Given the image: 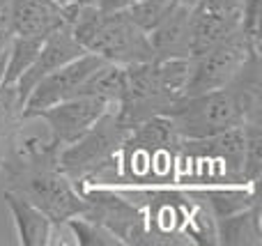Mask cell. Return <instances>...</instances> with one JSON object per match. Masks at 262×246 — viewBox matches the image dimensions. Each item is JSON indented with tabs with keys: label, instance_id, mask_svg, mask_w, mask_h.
Segmentation results:
<instances>
[{
	"label": "cell",
	"instance_id": "6da1fadb",
	"mask_svg": "<svg viewBox=\"0 0 262 246\" xmlns=\"http://www.w3.org/2000/svg\"><path fill=\"white\" fill-rule=\"evenodd\" d=\"M182 138H209L251 120H262V62L260 51L244 62L226 87L186 95L166 110Z\"/></svg>",
	"mask_w": 262,
	"mask_h": 246
},
{
	"label": "cell",
	"instance_id": "7a4b0ae2",
	"mask_svg": "<svg viewBox=\"0 0 262 246\" xmlns=\"http://www.w3.org/2000/svg\"><path fill=\"white\" fill-rule=\"evenodd\" d=\"M182 136L166 115H154L129 129L115 156L113 189H163L177 182Z\"/></svg>",
	"mask_w": 262,
	"mask_h": 246
},
{
	"label": "cell",
	"instance_id": "3957f363",
	"mask_svg": "<svg viewBox=\"0 0 262 246\" xmlns=\"http://www.w3.org/2000/svg\"><path fill=\"white\" fill-rule=\"evenodd\" d=\"M191 58L149 60L124 67V87L115 104L120 122L127 129L154 115H163L186 92Z\"/></svg>",
	"mask_w": 262,
	"mask_h": 246
},
{
	"label": "cell",
	"instance_id": "277c9868",
	"mask_svg": "<svg viewBox=\"0 0 262 246\" xmlns=\"http://www.w3.org/2000/svg\"><path fill=\"white\" fill-rule=\"evenodd\" d=\"M67 23L88 53H95L108 62L127 67L154 60L147 32L140 30L124 9L106 12L97 5L67 7Z\"/></svg>",
	"mask_w": 262,
	"mask_h": 246
},
{
	"label": "cell",
	"instance_id": "5b68a950",
	"mask_svg": "<svg viewBox=\"0 0 262 246\" xmlns=\"http://www.w3.org/2000/svg\"><path fill=\"white\" fill-rule=\"evenodd\" d=\"M5 173L7 191L18 193L39 207L53 226H64L72 216H81L85 212L78 187L58 168V159H39V161H5L0 166Z\"/></svg>",
	"mask_w": 262,
	"mask_h": 246
},
{
	"label": "cell",
	"instance_id": "8992f818",
	"mask_svg": "<svg viewBox=\"0 0 262 246\" xmlns=\"http://www.w3.org/2000/svg\"><path fill=\"white\" fill-rule=\"evenodd\" d=\"M127 133L129 129L120 122L113 106L78 141L60 150L58 168L76 187H111L115 180V156Z\"/></svg>",
	"mask_w": 262,
	"mask_h": 246
},
{
	"label": "cell",
	"instance_id": "52a82bcc",
	"mask_svg": "<svg viewBox=\"0 0 262 246\" xmlns=\"http://www.w3.org/2000/svg\"><path fill=\"white\" fill-rule=\"evenodd\" d=\"M85 212L81 216L101 223L122 246H157L145 214L124 191L113 187H78Z\"/></svg>",
	"mask_w": 262,
	"mask_h": 246
},
{
	"label": "cell",
	"instance_id": "ba28073f",
	"mask_svg": "<svg viewBox=\"0 0 262 246\" xmlns=\"http://www.w3.org/2000/svg\"><path fill=\"white\" fill-rule=\"evenodd\" d=\"M260 51V44L253 41L244 30L232 32L219 44L209 46L198 55H191V74L186 83V95H200L216 87H226L239 74L244 62Z\"/></svg>",
	"mask_w": 262,
	"mask_h": 246
},
{
	"label": "cell",
	"instance_id": "9c48e42d",
	"mask_svg": "<svg viewBox=\"0 0 262 246\" xmlns=\"http://www.w3.org/2000/svg\"><path fill=\"white\" fill-rule=\"evenodd\" d=\"M115 104H111V101L95 97V95H76V97H69V99L58 101V104L39 110L37 118L46 124L51 138L62 150V147L72 145L74 141H78Z\"/></svg>",
	"mask_w": 262,
	"mask_h": 246
},
{
	"label": "cell",
	"instance_id": "30bf717a",
	"mask_svg": "<svg viewBox=\"0 0 262 246\" xmlns=\"http://www.w3.org/2000/svg\"><path fill=\"white\" fill-rule=\"evenodd\" d=\"M101 62H104V58H99V55L83 53V55H78L76 60L67 62L64 67L51 72L49 76L41 78V81L32 87L30 95H28L26 104H23V115L32 118V115H37L39 110L49 108V106L58 104V101H64V99H69V97L81 95L85 81L90 78V74L95 72Z\"/></svg>",
	"mask_w": 262,
	"mask_h": 246
},
{
	"label": "cell",
	"instance_id": "8fae6325",
	"mask_svg": "<svg viewBox=\"0 0 262 246\" xmlns=\"http://www.w3.org/2000/svg\"><path fill=\"white\" fill-rule=\"evenodd\" d=\"M246 3L249 0H198L191 7V55L242 30Z\"/></svg>",
	"mask_w": 262,
	"mask_h": 246
},
{
	"label": "cell",
	"instance_id": "7c38bea8",
	"mask_svg": "<svg viewBox=\"0 0 262 246\" xmlns=\"http://www.w3.org/2000/svg\"><path fill=\"white\" fill-rule=\"evenodd\" d=\"M83 53H88V51L83 49V46L76 41V37L72 35V28H69L67 21H64L60 28H55L51 35H46V39H44V44H41L39 53H37L35 62H32L30 67H28V72H23L21 78L16 81V87H18V92H21L23 101L28 99L32 87H35L41 78L49 76V74L55 72V69L64 67L67 62L76 60L78 55H83Z\"/></svg>",
	"mask_w": 262,
	"mask_h": 246
},
{
	"label": "cell",
	"instance_id": "4fadbf2b",
	"mask_svg": "<svg viewBox=\"0 0 262 246\" xmlns=\"http://www.w3.org/2000/svg\"><path fill=\"white\" fill-rule=\"evenodd\" d=\"M67 21V9L55 0H12L7 30L12 35L46 37Z\"/></svg>",
	"mask_w": 262,
	"mask_h": 246
},
{
	"label": "cell",
	"instance_id": "5bb4252c",
	"mask_svg": "<svg viewBox=\"0 0 262 246\" xmlns=\"http://www.w3.org/2000/svg\"><path fill=\"white\" fill-rule=\"evenodd\" d=\"M147 37L154 60L191 58V7L175 5Z\"/></svg>",
	"mask_w": 262,
	"mask_h": 246
},
{
	"label": "cell",
	"instance_id": "9a60e30c",
	"mask_svg": "<svg viewBox=\"0 0 262 246\" xmlns=\"http://www.w3.org/2000/svg\"><path fill=\"white\" fill-rule=\"evenodd\" d=\"M3 193H5L9 216L14 221V228H16L18 244L21 246H49L51 235H53V221L39 207L28 203L18 193L7 191V189H3Z\"/></svg>",
	"mask_w": 262,
	"mask_h": 246
},
{
	"label": "cell",
	"instance_id": "2e32d148",
	"mask_svg": "<svg viewBox=\"0 0 262 246\" xmlns=\"http://www.w3.org/2000/svg\"><path fill=\"white\" fill-rule=\"evenodd\" d=\"M260 200L246 210L216 219V244L223 246H262Z\"/></svg>",
	"mask_w": 262,
	"mask_h": 246
},
{
	"label": "cell",
	"instance_id": "e0dca14e",
	"mask_svg": "<svg viewBox=\"0 0 262 246\" xmlns=\"http://www.w3.org/2000/svg\"><path fill=\"white\" fill-rule=\"evenodd\" d=\"M23 97L18 92L16 83H3L0 85V166L21 129L23 120Z\"/></svg>",
	"mask_w": 262,
	"mask_h": 246
},
{
	"label": "cell",
	"instance_id": "ac0fdd59",
	"mask_svg": "<svg viewBox=\"0 0 262 246\" xmlns=\"http://www.w3.org/2000/svg\"><path fill=\"white\" fill-rule=\"evenodd\" d=\"M46 37H30V35H12L7 46V67H5V83H16L23 72H28L39 53Z\"/></svg>",
	"mask_w": 262,
	"mask_h": 246
},
{
	"label": "cell",
	"instance_id": "d6986e66",
	"mask_svg": "<svg viewBox=\"0 0 262 246\" xmlns=\"http://www.w3.org/2000/svg\"><path fill=\"white\" fill-rule=\"evenodd\" d=\"M67 228L74 237V244L81 246H122L115 235H111L101 223L85 216H72L67 221Z\"/></svg>",
	"mask_w": 262,
	"mask_h": 246
},
{
	"label": "cell",
	"instance_id": "ffe728a7",
	"mask_svg": "<svg viewBox=\"0 0 262 246\" xmlns=\"http://www.w3.org/2000/svg\"><path fill=\"white\" fill-rule=\"evenodd\" d=\"M175 5H177L175 0H138V3H134L131 7L124 9V12H127V16L140 30L152 32L154 28L170 14V9L175 7Z\"/></svg>",
	"mask_w": 262,
	"mask_h": 246
},
{
	"label": "cell",
	"instance_id": "44dd1931",
	"mask_svg": "<svg viewBox=\"0 0 262 246\" xmlns=\"http://www.w3.org/2000/svg\"><path fill=\"white\" fill-rule=\"evenodd\" d=\"M134 3H138V0H97L95 5L99 9H106V12H115V9H127Z\"/></svg>",
	"mask_w": 262,
	"mask_h": 246
},
{
	"label": "cell",
	"instance_id": "7402d4cb",
	"mask_svg": "<svg viewBox=\"0 0 262 246\" xmlns=\"http://www.w3.org/2000/svg\"><path fill=\"white\" fill-rule=\"evenodd\" d=\"M9 16H12V0H0V28L7 30Z\"/></svg>",
	"mask_w": 262,
	"mask_h": 246
},
{
	"label": "cell",
	"instance_id": "603a6c76",
	"mask_svg": "<svg viewBox=\"0 0 262 246\" xmlns=\"http://www.w3.org/2000/svg\"><path fill=\"white\" fill-rule=\"evenodd\" d=\"M5 67H7V49L0 51V85L5 83Z\"/></svg>",
	"mask_w": 262,
	"mask_h": 246
},
{
	"label": "cell",
	"instance_id": "cb8c5ba5",
	"mask_svg": "<svg viewBox=\"0 0 262 246\" xmlns=\"http://www.w3.org/2000/svg\"><path fill=\"white\" fill-rule=\"evenodd\" d=\"M9 41H12V32H9V30H3V28H0V51L7 49Z\"/></svg>",
	"mask_w": 262,
	"mask_h": 246
},
{
	"label": "cell",
	"instance_id": "d4e9b609",
	"mask_svg": "<svg viewBox=\"0 0 262 246\" xmlns=\"http://www.w3.org/2000/svg\"><path fill=\"white\" fill-rule=\"evenodd\" d=\"M175 3H177V5H186V7H193L198 0H175Z\"/></svg>",
	"mask_w": 262,
	"mask_h": 246
}]
</instances>
